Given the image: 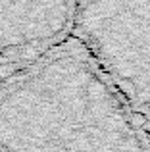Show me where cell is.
I'll list each match as a JSON object with an SVG mask.
<instances>
[{"label":"cell","mask_w":150,"mask_h":152,"mask_svg":"<svg viewBox=\"0 0 150 152\" xmlns=\"http://www.w3.org/2000/svg\"><path fill=\"white\" fill-rule=\"evenodd\" d=\"M12 96L17 152H150L129 108L73 35L23 67Z\"/></svg>","instance_id":"cell-1"},{"label":"cell","mask_w":150,"mask_h":152,"mask_svg":"<svg viewBox=\"0 0 150 152\" xmlns=\"http://www.w3.org/2000/svg\"><path fill=\"white\" fill-rule=\"evenodd\" d=\"M77 0H0V66L25 67L73 33Z\"/></svg>","instance_id":"cell-3"},{"label":"cell","mask_w":150,"mask_h":152,"mask_svg":"<svg viewBox=\"0 0 150 152\" xmlns=\"http://www.w3.org/2000/svg\"><path fill=\"white\" fill-rule=\"evenodd\" d=\"M71 35L110 79L150 148V0H77Z\"/></svg>","instance_id":"cell-2"}]
</instances>
